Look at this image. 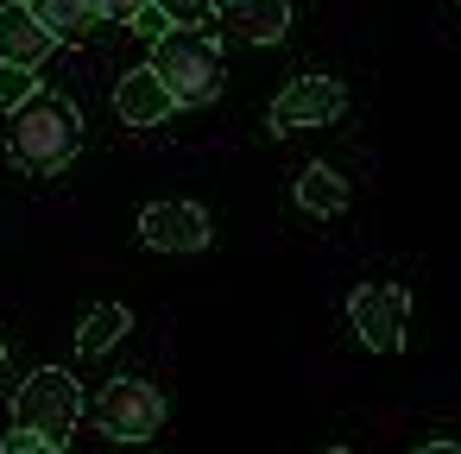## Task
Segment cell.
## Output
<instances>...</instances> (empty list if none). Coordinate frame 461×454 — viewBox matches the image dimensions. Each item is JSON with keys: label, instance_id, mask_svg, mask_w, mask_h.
Returning <instances> with one entry per match:
<instances>
[{"label": "cell", "instance_id": "6da1fadb", "mask_svg": "<svg viewBox=\"0 0 461 454\" xmlns=\"http://www.w3.org/2000/svg\"><path fill=\"white\" fill-rule=\"evenodd\" d=\"M77 146H83V114L51 89H39L7 120V158L26 165V171H64L77 158Z\"/></svg>", "mask_w": 461, "mask_h": 454}, {"label": "cell", "instance_id": "7a4b0ae2", "mask_svg": "<svg viewBox=\"0 0 461 454\" xmlns=\"http://www.w3.org/2000/svg\"><path fill=\"white\" fill-rule=\"evenodd\" d=\"M152 70L165 76L177 108H203V102L221 95V51L196 26H171L165 39H152Z\"/></svg>", "mask_w": 461, "mask_h": 454}, {"label": "cell", "instance_id": "3957f363", "mask_svg": "<svg viewBox=\"0 0 461 454\" xmlns=\"http://www.w3.org/2000/svg\"><path fill=\"white\" fill-rule=\"evenodd\" d=\"M83 423V385L64 366H39L20 391H14V429H45V435H70Z\"/></svg>", "mask_w": 461, "mask_h": 454}, {"label": "cell", "instance_id": "277c9868", "mask_svg": "<svg viewBox=\"0 0 461 454\" xmlns=\"http://www.w3.org/2000/svg\"><path fill=\"white\" fill-rule=\"evenodd\" d=\"M95 423L102 435L114 441H152L165 429V391L152 378H114L102 397H95Z\"/></svg>", "mask_w": 461, "mask_h": 454}, {"label": "cell", "instance_id": "5b68a950", "mask_svg": "<svg viewBox=\"0 0 461 454\" xmlns=\"http://www.w3.org/2000/svg\"><path fill=\"white\" fill-rule=\"evenodd\" d=\"M348 322H354L366 353H398L404 328H411V290L404 284H360L348 297Z\"/></svg>", "mask_w": 461, "mask_h": 454}, {"label": "cell", "instance_id": "8992f818", "mask_svg": "<svg viewBox=\"0 0 461 454\" xmlns=\"http://www.w3.org/2000/svg\"><path fill=\"white\" fill-rule=\"evenodd\" d=\"M348 108V89L335 76H297L285 83V95L272 102V133H297V127H329L341 120Z\"/></svg>", "mask_w": 461, "mask_h": 454}, {"label": "cell", "instance_id": "52a82bcc", "mask_svg": "<svg viewBox=\"0 0 461 454\" xmlns=\"http://www.w3.org/2000/svg\"><path fill=\"white\" fill-rule=\"evenodd\" d=\"M140 240L152 253H203L209 246V215L196 202H152V209H140Z\"/></svg>", "mask_w": 461, "mask_h": 454}, {"label": "cell", "instance_id": "ba28073f", "mask_svg": "<svg viewBox=\"0 0 461 454\" xmlns=\"http://www.w3.org/2000/svg\"><path fill=\"white\" fill-rule=\"evenodd\" d=\"M51 51H58V39H51L45 20L32 13V0H7V7H0V64L39 70Z\"/></svg>", "mask_w": 461, "mask_h": 454}, {"label": "cell", "instance_id": "9c48e42d", "mask_svg": "<svg viewBox=\"0 0 461 454\" xmlns=\"http://www.w3.org/2000/svg\"><path fill=\"white\" fill-rule=\"evenodd\" d=\"M114 108H121V120H127V127H158L165 114H177V95H171V89H165V76L146 64V70H127V76H121Z\"/></svg>", "mask_w": 461, "mask_h": 454}, {"label": "cell", "instance_id": "30bf717a", "mask_svg": "<svg viewBox=\"0 0 461 454\" xmlns=\"http://www.w3.org/2000/svg\"><path fill=\"white\" fill-rule=\"evenodd\" d=\"M221 32H234L247 45H278L291 32V0H228Z\"/></svg>", "mask_w": 461, "mask_h": 454}, {"label": "cell", "instance_id": "8fae6325", "mask_svg": "<svg viewBox=\"0 0 461 454\" xmlns=\"http://www.w3.org/2000/svg\"><path fill=\"white\" fill-rule=\"evenodd\" d=\"M32 13L45 20V32H51L58 45H77V39H89V32L102 26L95 0H32Z\"/></svg>", "mask_w": 461, "mask_h": 454}, {"label": "cell", "instance_id": "7c38bea8", "mask_svg": "<svg viewBox=\"0 0 461 454\" xmlns=\"http://www.w3.org/2000/svg\"><path fill=\"white\" fill-rule=\"evenodd\" d=\"M297 209H310V215H341V209H348V177L329 171V165H310V171L297 177Z\"/></svg>", "mask_w": 461, "mask_h": 454}, {"label": "cell", "instance_id": "4fadbf2b", "mask_svg": "<svg viewBox=\"0 0 461 454\" xmlns=\"http://www.w3.org/2000/svg\"><path fill=\"white\" fill-rule=\"evenodd\" d=\"M127 328H133L127 303H95V309H89V322H83V334H77V353H89V360H95V353H108Z\"/></svg>", "mask_w": 461, "mask_h": 454}, {"label": "cell", "instance_id": "5bb4252c", "mask_svg": "<svg viewBox=\"0 0 461 454\" xmlns=\"http://www.w3.org/2000/svg\"><path fill=\"white\" fill-rule=\"evenodd\" d=\"M39 95V70H20V64H0V108H26Z\"/></svg>", "mask_w": 461, "mask_h": 454}, {"label": "cell", "instance_id": "9a60e30c", "mask_svg": "<svg viewBox=\"0 0 461 454\" xmlns=\"http://www.w3.org/2000/svg\"><path fill=\"white\" fill-rule=\"evenodd\" d=\"M0 454H64V441L45 435V429H14L7 441H0Z\"/></svg>", "mask_w": 461, "mask_h": 454}, {"label": "cell", "instance_id": "2e32d148", "mask_svg": "<svg viewBox=\"0 0 461 454\" xmlns=\"http://www.w3.org/2000/svg\"><path fill=\"white\" fill-rule=\"evenodd\" d=\"M152 7H158V13H165L171 26H196V20H203V13L215 7V0H152Z\"/></svg>", "mask_w": 461, "mask_h": 454}, {"label": "cell", "instance_id": "e0dca14e", "mask_svg": "<svg viewBox=\"0 0 461 454\" xmlns=\"http://www.w3.org/2000/svg\"><path fill=\"white\" fill-rule=\"evenodd\" d=\"M152 7V0H95V13H102V26H133L140 13Z\"/></svg>", "mask_w": 461, "mask_h": 454}, {"label": "cell", "instance_id": "ac0fdd59", "mask_svg": "<svg viewBox=\"0 0 461 454\" xmlns=\"http://www.w3.org/2000/svg\"><path fill=\"white\" fill-rule=\"evenodd\" d=\"M417 454H461V441H423Z\"/></svg>", "mask_w": 461, "mask_h": 454}, {"label": "cell", "instance_id": "d6986e66", "mask_svg": "<svg viewBox=\"0 0 461 454\" xmlns=\"http://www.w3.org/2000/svg\"><path fill=\"white\" fill-rule=\"evenodd\" d=\"M322 454H348V448H322Z\"/></svg>", "mask_w": 461, "mask_h": 454}, {"label": "cell", "instance_id": "ffe728a7", "mask_svg": "<svg viewBox=\"0 0 461 454\" xmlns=\"http://www.w3.org/2000/svg\"><path fill=\"white\" fill-rule=\"evenodd\" d=\"M0 360H7V341H0Z\"/></svg>", "mask_w": 461, "mask_h": 454}]
</instances>
